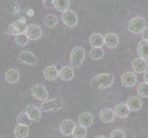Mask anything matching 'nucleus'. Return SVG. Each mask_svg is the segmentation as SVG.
I'll use <instances>...</instances> for the list:
<instances>
[{
	"label": "nucleus",
	"instance_id": "nucleus-1",
	"mask_svg": "<svg viewBox=\"0 0 148 138\" xmlns=\"http://www.w3.org/2000/svg\"><path fill=\"white\" fill-rule=\"evenodd\" d=\"M115 76L110 73H102L94 76L90 82V86L94 89H105L111 87L114 83Z\"/></svg>",
	"mask_w": 148,
	"mask_h": 138
},
{
	"label": "nucleus",
	"instance_id": "nucleus-2",
	"mask_svg": "<svg viewBox=\"0 0 148 138\" xmlns=\"http://www.w3.org/2000/svg\"><path fill=\"white\" fill-rule=\"evenodd\" d=\"M85 58V52L84 49L77 46L74 47L71 51V58H69V62H71V66L73 67H80Z\"/></svg>",
	"mask_w": 148,
	"mask_h": 138
},
{
	"label": "nucleus",
	"instance_id": "nucleus-3",
	"mask_svg": "<svg viewBox=\"0 0 148 138\" xmlns=\"http://www.w3.org/2000/svg\"><path fill=\"white\" fill-rule=\"evenodd\" d=\"M145 25L146 22L145 18L138 16L130 20L128 24V30L130 32H132L133 34H139L143 30V29L145 28Z\"/></svg>",
	"mask_w": 148,
	"mask_h": 138
},
{
	"label": "nucleus",
	"instance_id": "nucleus-4",
	"mask_svg": "<svg viewBox=\"0 0 148 138\" xmlns=\"http://www.w3.org/2000/svg\"><path fill=\"white\" fill-rule=\"evenodd\" d=\"M63 108V101L59 99H46L44 100L41 104V110L44 112H54Z\"/></svg>",
	"mask_w": 148,
	"mask_h": 138
},
{
	"label": "nucleus",
	"instance_id": "nucleus-5",
	"mask_svg": "<svg viewBox=\"0 0 148 138\" xmlns=\"http://www.w3.org/2000/svg\"><path fill=\"white\" fill-rule=\"evenodd\" d=\"M31 94L34 99L38 100H42V101L48 99V97H49L47 89H45V87L44 85H41V84L32 86L31 89Z\"/></svg>",
	"mask_w": 148,
	"mask_h": 138
},
{
	"label": "nucleus",
	"instance_id": "nucleus-6",
	"mask_svg": "<svg viewBox=\"0 0 148 138\" xmlns=\"http://www.w3.org/2000/svg\"><path fill=\"white\" fill-rule=\"evenodd\" d=\"M61 20L67 27L73 28V27H75L78 23V16L73 10H69V9H68L67 11L62 13Z\"/></svg>",
	"mask_w": 148,
	"mask_h": 138
},
{
	"label": "nucleus",
	"instance_id": "nucleus-7",
	"mask_svg": "<svg viewBox=\"0 0 148 138\" xmlns=\"http://www.w3.org/2000/svg\"><path fill=\"white\" fill-rule=\"evenodd\" d=\"M27 27H28V25H27L24 18H20V20L13 22L12 24L8 27V29H9V31H10L11 34L17 35V34H21V33H25Z\"/></svg>",
	"mask_w": 148,
	"mask_h": 138
},
{
	"label": "nucleus",
	"instance_id": "nucleus-8",
	"mask_svg": "<svg viewBox=\"0 0 148 138\" xmlns=\"http://www.w3.org/2000/svg\"><path fill=\"white\" fill-rule=\"evenodd\" d=\"M25 33L29 37L30 40L37 41L41 38L42 35H43V30H42V28L39 25L30 24V25H28Z\"/></svg>",
	"mask_w": 148,
	"mask_h": 138
},
{
	"label": "nucleus",
	"instance_id": "nucleus-9",
	"mask_svg": "<svg viewBox=\"0 0 148 138\" xmlns=\"http://www.w3.org/2000/svg\"><path fill=\"white\" fill-rule=\"evenodd\" d=\"M75 122L71 119H65L59 124V131L65 136H69L72 135V132L75 128Z\"/></svg>",
	"mask_w": 148,
	"mask_h": 138
},
{
	"label": "nucleus",
	"instance_id": "nucleus-10",
	"mask_svg": "<svg viewBox=\"0 0 148 138\" xmlns=\"http://www.w3.org/2000/svg\"><path fill=\"white\" fill-rule=\"evenodd\" d=\"M132 67L134 73L145 74L147 70V62L145 59L142 57L134 58L132 61Z\"/></svg>",
	"mask_w": 148,
	"mask_h": 138
},
{
	"label": "nucleus",
	"instance_id": "nucleus-11",
	"mask_svg": "<svg viewBox=\"0 0 148 138\" xmlns=\"http://www.w3.org/2000/svg\"><path fill=\"white\" fill-rule=\"evenodd\" d=\"M20 62L26 64L28 66H35L37 64V57L30 51H23L18 54Z\"/></svg>",
	"mask_w": 148,
	"mask_h": 138
},
{
	"label": "nucleus",
	"instance_id": "nucleus-12",
	"mask_svg": "<svg viewBox=\"0 0 148 138\" xmlns=\"http://www.w3.org/2000/svg\"><path fill=\"white\" fill-rule=\"evenodd\" d=\"M120 81L123 87H132L137 83V76L133 72H125L120 77Z\"/></svg>",
	"mask_w": 148,
	"mask_h": 138
},
{
	"label": "nucleus",
	"instance_id": "nucleus-13",
	"mask_svg": "<svg viewBox=\"0 0 148 138\" xmlns=\"http://www.w3.org/2000/svg\"><path fill=\"white\" fill-rule=\"evenodd\" d=\"M26 113L32 122H38L42 117V110L37 106L34 104H30L26 108Z\"/></svg>",
	"mask_w": 148,
	"mask_h": 138
},
{
	"label": "nucleus",
	"instance_id": "nucleus-14",
	"mask_svg": "<svg viewBox=\"0 0 148 138\" xmlns=\"http://www.w3.org/2000/svg\"><path fill=\"white\" fill-rule=\"evenodd\" d=\"M115 117L116 115L114 110L109 108H105L103 110H101L99 112V118L101 120V122H103L105 123L112 122L115 120Z\"/></svg>",
	"mask_w": 148,
	"mask_h": 138
},
{
	"label": "nucleus",
	"instance_id": "nucleus-15",
	"mask_svg": "<svg viewBox=\"0 0 148 138\" xmlns=\"http://www.w3.org/2000/svg\"><path fill=\"white\" fill-rule=\"evenodd\" d=\"M142 100L139 97L132 96L127 99L126 105L131 112H139L142 109Z\"/></svg>",
	"mask_w": 148,
	"mask_h": 138
},
{
	"label": "nucleus",
	"instance_id": "nucleus-16",
	"mask_svg": "<svg viewBox=\"0 0 148 138\" xmlns=\"http://www.w3.org/2000/svg\"><path fill=\"white\" fill-rule=\"evenodd\" d=\"M59 71L56 66H48L44 70V76L48 81H55L58 77Z\"/></svg>",
	"mask_w": 148,
	"mask_h": 138
},
{
	"label": "nucleus",
	"instance_id": "nucleus-17",
	"mask_svg": "<svg viewBox=\"0 0 148 138\" xmlns=\"http://www.w3.org/2000/svg\"><path fill=\"white\" fill-rule=\"evenodd\" d=\"M119 40L116 33L110 32L104 37V44L108 48H116L119 45Z\"/></svg>",
	"mask_w": 148,
	"mask_h": 138
},
{
	"label": "nucleus",
	"instance_id": "nucleus-18",
	"mask_svg": "<svg viewBox=\"0 0 148 138\" xmlns=\"http://www.w3.org/2000/svg\"><path fill=\"white\" fill-rule=\"evenodd\" d=\"M78 121L80 125H82V127L88 128L91 127L92 125V123H94V117L89 112H83L79 116Z\"/></svg>",
	"mask_w": 148,
	"mask_h": 138
},
{
	"label": "nucleus",
	"instance_id": "nucleus-19",
	"mask_svg": "<svg viewBox=\"0 0 148 138\" xmlns=\"http://www.w3.org/2000/svg\"><path fill=\"white\" fill-rule=\"evenodd\" d=\"M58 76L61 78L63 81H71L74 77V70L71 66H63L59 70Z\"/></svg>",
	"mask_w": 148,
	"mask_h": 138
},
{
	"label": "nucleus",
	"instance_id": "nucleus-20",
	"mask_svg": "<svg viewBox=\"0 0 148 138\" xmlns=\"http://www.w3.org/2000/svg\"><path fill=\"white\" fill-rule=\"evenodd\" d=\"M20 72L17 69H8V70L5 74V79L8 83V84H15L20 79Z\"/></svg>",
	"mask_w": 148,
	"mask_h": 138
},
{
	"label": "nucleus",
	"instance_id": "nucleus-21",
	"mask_svg": "<svg viewBox=\"0 0 148 138\" xmlns=\"http://www.w3.org/2000/svg\"><path fill=\"white\" fill-rule=\"evenodd\" d=\"M114 112H115V115L118 118L125 119V118H127L129 116L131 110H129L128 106L126 104L122 103V104H119L118 106H116V108L114 110Z\"/></svg>",
	"mask_w": 148,
	"mask_h": 138
},
{
	"label": "nucleus",
	"instance_id": "nucleus-22",
	"mask_svg": "<svg viewBox=\"0 0 148 138\" xmlns=\"http://www.w3.org/2000/svg\"><path fill=\"white\" fill-rule=\"evenodd\" d=\"M90 45L94 47H102L104 45V36L100 33H92L89 38Z\"/></svg>",
	"mask_w": 148,
	"mask_h": 138
},
{
	"label": "nucleus",
	"instance_id": "nucleus-23",
	"mask_svg": "<svg viewBox=\"0 0 148 138\" xmlns=\"http://www.w3.org/2000/svg\"><path fill=\"white\" fill-rule=\"evenodd\" d=\"M29 126L21 125V124H18V125L14 129V135L16 138H27L29 135Z\"/></svg>",
	"mask_w": 148,
	"mask_h": 138
},
{
	"label": "nucleus",
	"instance_id": "nucleus-24",
	"mask_svg": "<svg viewBox=\"0 0 148 138\" xmlns=\"http://www.w3.org/2000/svg\"><path fill=\"white\" fill-rule=\"evenodd\" d=\"M71 6V1L69 0H54L53 7L58 12H65L67 11Z\"/></svg>",
	"mask_w": 148,
	"mask_h": 138
},
{
	"label": "nucleus",
	"instance_id": "nucleus-25",
	"mask_svg": "<svg viewBox=\"0 0 148 138\" xmlns=\"http://www.w3.org/2000/svg\"><path fill=\"white\" fill-rule=\"evenodd\" d=\"M137 53L140 57L148 60V41L142 40L138 44Z\"/></svg>",
	"mask_w": 148,
	"mask_h": 138
},
{
	"label": "nucleus",
	"instance_id": "nucleus-26",
	"mask_svg": "<svg viewBox=\"0 0 148 138\" xmlns=\"http://www.w3.org/2000/svg\"><path fill=\"white\" fill-rule=\"evenodd\" d=\"M58 18L57 16L52 15V14H48L46 15L45 20H44V23H45V26L47 27V28H54L58 25Z\"/></svg>",
	"mask_w": 148,
	"mask_h": 138
},
{
	"label": "nucleus",
	"instance_id": "nucleus-27",
	"mask_svg": "<svg viewBox=\"0 0 148 138\" xmlns=\"http://www.w3.org/2000/svg\"><path fill=\"white\" fill-rule=\"evenodd\" d=\"M32 120L30 117L28 116V114L25 112H21L18 114L17 116V123L18 124H21V125H26V126H30L32 124Z\"/></svg>",
	"mask_w": 148,
	"mask_h": 138
},
{
	"label": "nucleus",
	"instance_id": "nucleus-28",
	"mask_svg": "<svg viewBox=\"0 0 148 138\" xmlns=\"http://www.w3.org/2000/svg\"><path fill=\"white\" fill-rule=\"evenodd\" d=\"M71 135L73 138H85L87 135V130L85 127H82V125H76Z\"/></svg>",
	"mask_w": 148,
	"mask_h": 138
},
{
	"label": "nucleus",
	"instance_id": "nucleus-29",
	"mask_svg": "<svg viewBox=\"0 0 148 138\" xmlns=\"http://www.w3.org/2000/svg\"><path fill=\"white\" fill-rule=\"evenodd\" d=\"M105 52L102 47H94L90 51V57L92 60H100L104 57Z\"/></svg>",
	"mask_w": 148,
	"mask_h": 138
},
{
	"label": "nucleus",
	"instance_id": "nucleus-30",
	"mask_svg": "<svg viewBox=\"0 0 148 138\" xmlns=\"http://www.w3.org/2000/svg\"><path fill=\"white\" fill-rule=\"evenodd\" d=\"M29 37L27 36L26 33H21V34H17L15 35V43L21 47H24L29 43Z\"/></svg>",
	"mask_w": 148,
	"mask_h": 138
},
{
	"label": "nucleus",
	"instance_id": "nucleus-31",
	"mask_svg": "<svg viewBox=\"0 0 148 138\" xmlns=\"http://www.w3.org/2000/svg\"><path fill=\"white\" fill-rule=\"evenodd\" d=\"M137 93L141 98H148V83H140L137 86Z\"/></svg>",
	"mask_w": 148,
	"mask_h": 138
},
{
	"label": "nucleus",
	"instance_id": "nucleus-32",
	"mask_svg": "<svg viewBox=\"0 0 148 138\" xmlns=\"http://www.w3.org/2000/svg\"><path fill=\"white\" fill-rule=\"evenodd\" d=\"M109 138H126V135H125L124 131L120 130V129H116L110 133Z\"/></svg>",
	"mask_w": 148,
	"mask_h": 138
},
{
	"label": "nucleus",
	"instance_id": "nucleus-33",
	"mask_svg": "<svg viewBox=\"0 0 148 138\" xmlns=\"http://www.w3.org/2000/svg\"><path fill=\"white\" fill-rule=\"evenodd\" d=\"M53 2H54V0H42L43 6L45 8H51V7H53Z\"/></svg>",
	"mask_w": 148,
	"mask_h": 138
},
{
	"label": "nucleus",
	"instance_id": "nucleus-34",
	"mask_svg": "<svg viewBox=\"0 0 148 138\" xmlns=\"http://www.w3.org/2000/svg\"><path fill=\"white\" fill-rule=\"evenodd\" d=\"M142 33V37H143V40H145L148 41V27H145L143 30L141 32Z\"/></svg>",
	"mask_w": 148,
	"mask_h": 138
},
{
	"label": "nucleus",
	"instance_id": "nucleus-35",
	"mask_svg": "<svg viewBox=\"0 0 148 138\" xmlns=\"http://www.w3.org/2000/svg\"><path fill=\"white\" fill-rule=\"evenodd\" d=\"M143 79H145V82L148 83V70H146V72L145 73V76H143Z\"/></svg>",
	"mask_w": 148,
	"mask_h": 138
},
{
	"label": "nucleus",
	"instance_id": "nucleus-36",
	"mask_svg": "<svg viewBox=\"0 0 148 138\" xmlns=\"http://www.w3.org/2000/svg\"><path fill=\"white\" fill-rule=\"evenodd\" d=\"M34 11L32 10V9H30V10H28V11H27V15H28V16H30V17H32V16H34Z\"/></svg>",
	"mask_w": 148,
	"mask_h": 138
},
{
	"label": "nucleus",
	"instance_id": "nucleus-37",
	"mask_svg": "<svg viewBox=\"0 0 148 138\" xmlns=\"http://www.w3.org/2000/svg\"><path fill=\"white\" fill-rule=\"evenodd\" d=\"M95 138H108V137H106L104 135H98V136H95Z\"/></svg>",
	"mask_w": 148,
	"mask_h": 138
},
{
	"label": "nucleus",
	"instance_id": "nucleus-38",
	"mask_svg": "<svg viewBox=\"0 0 148 138\" xmlns=\"http://www.w3.org/2000/svg\"><path fill=\"white\" fill-rule=\"evenodd\" d=\"M0 138H1V137H0Z\"/></svg>",
	"mask_w": 148,
	"mask_h": 138
}]
</instances>
